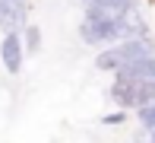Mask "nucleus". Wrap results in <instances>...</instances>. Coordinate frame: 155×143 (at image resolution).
<instances>
[{
  "label": "nucleus",
  "mask_w": 155,
  "mask_h": 143,
  "mask_svg": "<svg viewBox=\"0 0 155 143\" xmlns=\"http://www.w3.org/2000/svg\"><path fill=\"white\" fill-rule=\"evenodd\" d=\"M79 3H89V0H79Z\"/></svg>",
  "instance_id": "nucleus-11"
},
{
  "label": "nucleus",
  "mask_w": 155,
  "mask_h": 143,
  "mask_svg": "<svg viewBox=\"0 0 155 143\" xmlns=\"http://www.w3.org/2000/svg\"><path fill=\"white\" fill-rule=\"evenodd\" d=\"M111 99H114V105H120V108H146V105L155 99V83L149 80H136V76H117L114 83H111Z\"/></svg>",
  "instance_id": "nucleus-2"
},
{
  "label": "nucleus",
  "mask_w": 155,
  "mask_h": 143,
  "mask_svg": "<svg viewBox=\"0 0 155 143\" xmlns=\"http://www.w3.org/2000/svg\"><path fill=\"white\" fill-rule=\"evenodd\" d=\"M0 61H3V67L10 73H19V67H22V38H19V32H6L3 35Z\"/></svg>",
  "instance_id": "nucleus-5"
},
{
  "label": "nucleus",
  "mask_w": 155,
  "mask_h": 143,
  "mask_svg": "<svg viewBox=\"0 0 155 143\" xmlns=\"http://www.w3.org/2000/svg\"><path fill=\"white\" fill-rule=\"evenodd\" d=\"M120 23H124V19H120ZM120 23H108V19L86 16L82 26H79V35H82V41H89V45H108V41H114V38H124Z\"/></svg>",
  "instance_id": "nucleus-3"
},
{
  "label": "nucleus",
  "mask_w": 155,
  "mask_h": 143,
  "mask_svg": "<svg viewBox=\"0 0 155 143\" xmlns=\"http://www.w3.org/2000/svg\"><path fill=\"white\" fill-rule=\"evenodd\" d=\"M139 143H155V124H149V127L139 131Z\"/></svg>",
  "instance_id": "nucleus-10"
},
{
  "label": "nucleus",
  "mask_w": 155,
  "mask_h": 143,
  "mask_svg": "<svg viewBox=\"0 0 155 143\" xmlns=\"http://www.w3.org/2000/svg\"><path fill=\"white\" fill-rule=\"evenodd\" d=\"M146 57H155L149 41H146V38H127V41H120V45L101 51L95 57V67L98 70H111V73H120L124 67L139 64V61H146Z\"/></svg>",
  "instance_id": "nucleus-1"
},
{
  "label": "nucleus",
  "mask_w": 155,
  "mask_h": 143,
  "mask_svg": "<svg viewBox=\"0 0 155 143\" xmlns=\"http://www.w3.org/2000/svg\"><path fill=\"white\" fill-rule=\"evenodd\" d=\"M136 114H139V121H143V127H149V124H155V99H152L149 105H146V108H139Z\"/></svg>",
  "instance_id": "nucleus-7"
},
{
  "label": "nucleus",
  "mask_w": 155,
  "mask_h": 143,
  "mask_svg": "<svg viewBox=\"0 0 155 143\" xmlns=\"http://www.w3.org/2000/svg\"><path fill=\"white\" fill-rule=\"evenodd\" d=\"M133 0H89L86 3V16L92 19H108V23H120L127 13H133Z\"/></svg>",
  "instance_id": "nucleus-4"
},
{
  "label": "nucleus",
  "mask_w": 155,
  "mask_h": 143,
  "mask_svg": "<svg viewBox=\"0 0 155 143\" xmlns=\"http://www.w3.org/2000/svg\"><path fill=\"white\" fill-rule=\"evenodd\" d=\"M25 19V10H22V0H0V26L6 32H16Z\"/></svg>",
  "instance_id": "nucleus-6"
},
{
  "label": "nucleus",
  "mask_w": 155,
  "mask_h": 143,
  "mask_svg": "<svg viewBox=\"0 0 155 143\" xmlns=\"http://www.w3.org/2000/svg\"><path fill=\"white\" fill-rule=\"evenodd\" d=\"M25 38H29V51H38V41H41L38 29H35V26H25Z\"/></svg>",
  "instance_id": "nucleus-8"
},
{
  "label": "nucleus",
  "mask_w": 155,
  "mask_h": 143,
  "mask_svg": "<svg viewBox=\"0 0 155 143\" xmlns=\"http://www.w3.org/2000/svg\"><path fill=\"white\" fill-rule=\"evenodd\" d=\"M124 121H127V111H114V114H104V118H101V124L114 127V124H124Z\"/></svg>",
  "instance_id": "nucleus-9"
}]
</instances>
